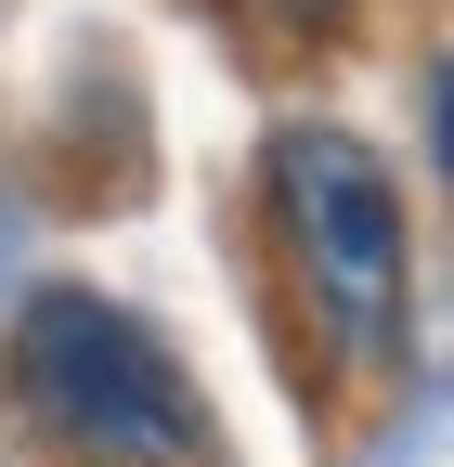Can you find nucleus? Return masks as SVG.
<instances>
[{"label": "nucleus", "mask_w": 454, "mask_h": 467, "mask_svg": "<svg viewBox=\"0 0 454 467\" xmlns=\"http://www.w3.org/2000/svg\"><path fill=\"white\" fill-rule=\"evenodd\" d=\"M0 389L39 441H66L78 467H195L208 454V402L195 377L156 350V325H130L91 285H52L26 299L14 350H0Z\"/></svg>", "instance_id": "f257e3e1"}, {"label": "nucleus", "mask_w": 454, "mask_h": 467, "mask_svg": "<svg viewBox=\"0 0 454 467\" xmlns=\"http://www.w3.org/2000/svg\"><path fill=\"white\" fill-rule=\"evenodd\" d=\"M260 182H273V234H286V273H299L325 350L337 364H389L403 350V299H416V221H403L389 156L299 117V130H273Z\"/></svg>", "instance_id": "f03ea898"}, {"label": "nucleus", "mask_w": 454, "mask_h": 467, "mask_svg": "<svg viewBox=\"0 0 454 467\" xmlns=\"http://www.w3.org/2000/svg\"><path fill=\"white\" fill-rule=\"evenodd\" d=\"M247 39H273V52H325L337 26H351V0H221Z\"/></svg>", "instance_id": "7ed1b4c3"}]
</instances>
